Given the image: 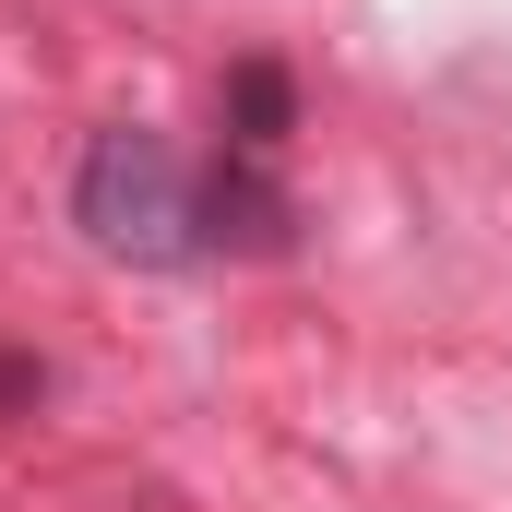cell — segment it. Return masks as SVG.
I'll return each mask as SVG.
<instances>
[{
    "label": "cell",
    "instance_id": "obj_2",
    "mask_svg": "<svg viewBox=\"0 0 512 512\" xmlns=\"http://www.w3.org/2000/svg\"><path fill=\"white\" fill-rule=\"evenodd\" d=\"M191 227H203V251H227V262L298 251V203H286V179H274L262 155H215V167L191 179Z\"/></svg>",
    "mask_w": 512,
    "mask_h": 512
},
{
    "label": "cell",
    "instance_id": "obj_4",
    "mask_svg": "<svg viewBox=\"0 0 512 512\" xmlns=\"http://www.w3.org/2000/svg\"><path fill=\"white\" fill-rule=\"evenodd\" d=\"M36 393H48V358L0 346V417H36Z\"/></svg>",
    "mask_w": 512,
    "mask_h": 512
},
{
    "label": "cell",
    "instance_id": "obj_3",
    "mask_svg": "<svg viewBox=\"0 0 512 512\" xmlns=\"http://www.w3.org/2000/svg\"><path fill=\"white\" fill-rule=\"evenodd\" d=\"M286 131H298V72L286 60H239L227 72V155H286Z\"/></svg>",
    "mask_w": 512,
    "mask_h": 512
},
{
    "label": "cell",
    "instance_id": "obj_1",
    "mask_svg": "<svg viewBox=\"0 0 512 512\" xmlns=\"http://www.w3.org/2000/svg\"><path fill=\"white\" fill-rule=\"evenodd\" d=\"M72 227L96 239L131 274H167V262H203V227H191V167L155 143V131L108 120L72 167Z\"/></svg>",
    "mask_w": 512,
    "mask_h": 512
}]
</instances>
